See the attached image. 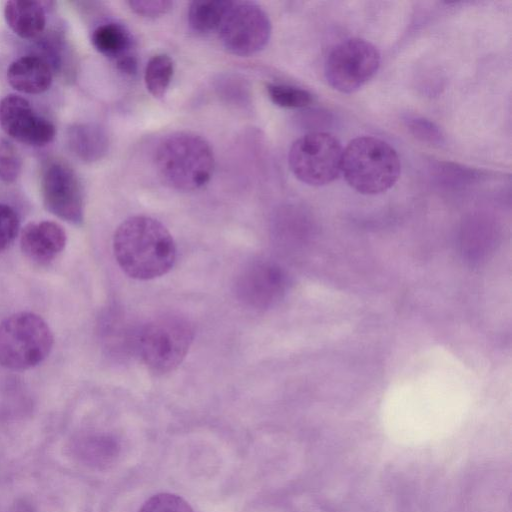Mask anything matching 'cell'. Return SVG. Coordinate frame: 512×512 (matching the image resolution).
Listing matches in <instances>:
<instances>
[{
	"label": "cell",
	"mask_w": 512,
	"mask_h": 512,
	"mask_svg": "<svg viewBox=\"0 0 512 512\" xmlns=\"http://www.w3.org/2000/svg\"><path fill=\"white\" fill-rule=\"evenodd\" d=\"M380 53L370 42L350 38L337 44L328 54L324 73L329 85L342 93L360 89L377 72Z\"/></svg>",
	"instance_id": "cell-7"
},
{
	"label": "cell",
	"mask_w": 512,
	"mask_h": 512,
	"mask_svg": "<svg viewBox=\"0 0 512 512\" xmlns=\"http://www.w3.org/2000/svg\"><path fill=\"white\" fill-rule=\"evenodd\" d=\"M40 186L46 210L70 224L80 225L83 222V189L69 165L60 161L47 163L42 170Z\"/></svg>",
	"instance_id": "cell-9"
},
{
	"label": "cell",
	"mask_w": 512,
	"mask_h": 512,
	"mask_svg": "<svg viewBox=\"0 0 512 512\" xmlns=\"http://www.w3.org/2000/svg\"><path fill=\"white\" fill-rule=\"evenodd\" d=\"M94 48L102 55L113 60L118 69L132 74L137 69V60L133 52V39L129 31L116 22L98 25L91 34Z\"/></svg>",
	"instance_id": "cell-13"
},
{
	"label": "cell",
	"mask_w": 512,
	"mask_h": 512,
	"mask_svg": "<svg viewBox=\"0 0 512 512\" xmlns=\"http://www.w3.org/2000/svg\"><path fill=\"white\" fill-rule=\"evenodd\" d=\"M406 125L411 133L422 141L439 144L442 134L439 128L431 121L422 117H409Z\"/></svg>",
	"instance_id": "cell-23"
},
{
	"label": "cell",
	"mask_w": 512,
	"mask_h": 512,
	"mask_svg": "<svg viewBox=\"0 0 512 512\" xmlns=\"http://www.w3.org/2000/svg\"><path fill=\"white\" fill-rule=\"evenodd\" d=\"M267 92L271 101L283 108H303L313 100L307 90L285 84H268Z\"/></svg>",
	"instance_id": "cell-19"
},
{
	"label": "cell",
	"mask_w": 512,
	"mask_h": 512,
	"mask_svg": "<svg viewBox=\"0 0 512 512\" xmlns=\"http://www.w3.org/2000/svg\"><path fill=\"white\" fill-rule=\"evenodd\" d=\"M193 339L194 329L186 318L165 314L139 328L136 352L152 373L163 375L182 363Z\"/></svg>",
	"instance_id": "cell-4"
},
{
	"label": "cell",
	"mask_w": 512,
	"mask_h": 512,
	"mask_svg": "<svg viewBox=\"0 0 512 512\" xmlns=\"http://www.w3.org/2000/svg\"><path fill=\"white\" fill-rule=\"evenodd\" d=\"M231 1L210 0L193 1L188 9V22L199 33L218 30Z\"/></svg>",
	"instance_id": "cell-17"
},
{
	"label": "cell",
	"mask_w": 512,
	"mask_h": 512,
	"mask_svg": "<svg viewBox=\"0 0 512 512\" xmlns=\"http://www.w3.org/2000/svg\"><path fill=\"white\" fill-rule=\"evenodd\" d=\"M54 336L46 321L32 312H18L0 322V366L16 371L42 363Z\"/></svg>",
	"instance_id": "cell-5"
},
{
	"label": "cell",
	"mask_w": 512,
	"mask_h": 512,
	"mask_svg": "<svg viewBox=\"0 0 512 512\" xmlns=\"http://www.w3.org/2000/svg\"><path fill=\"white\" fill-rule=\"evenodd\" d=\"M67 143L71 152L86 163L101 160L110 146L105 128L93 122L72 124L67 130Z\"/></svg>",
	"instance_id": "cell-15"
},
{
	"label": "cell",
	"mask_w": 512,
	"mask_h": 512,
	"mask_svg": "<svg viewBox=\"0 0 512 512\" xmlns=\"http://www.w3.org/2000/svg\"><path fill=\"white\" fill-rule=\"evenodd\" d=\"M0 127L12 139L32 147L46 146L56 136L54 124L38 115L27 99L16 94L0 99Z\"/></svg>",
	"instance_id": "cell-10"
},
{
	"label": "cell",
	"mask_w": 512,
	"mask_h": 512,
	"mask_svg": "<svg viewBox=\"0 0 512 512\" xmlns=\"http://www.w3.org/2000/svg\"><path fill=\"white\" fill-rule=\"evenodd\" d=\"M20 227L17 212L9 205L0 203V252L15 240Z\"/></svg>",
	"instance_id": "cell-22"
},
{
	"label": "cell",
	"mask_w": 512,
	"mask_h": 512,
	"mask_svg": "<svg viewBox=\"0 0 512 512\" xmlns=\"http://www.w3.org/2000/svg\"><path fill=\"white\" fill-rule=\"evenodd\" d=\"M342 154V145L334 135L316 131L293 142L288 163L298 180L322 186L333 182L341 173Z\"/></svg>",
	"instance_id": "cell-6"
},
{
	"label": "cell",
	"mask_w": 512,
	"mask_h": 512,
	"mask_svg": "<svg viewBox=\"0 0 512 512\" xmlns=\"http://www.w3.org/2000/svg\"><path fill=\"white\" fill-rule=\"evenodd\" d=\"M115 259L122 271L138 280L168 273L176 259L172 235L158 220L144 215L123 221L113 237Z\"/></svg>",
	"instance_id": "cell-1"
},
{
	"label": "cell",
	"mask_w": 512,
	"mask_h": 512,
	"mask_svg": "<svg viewBox=\"0 0 512 512\" xmlns=\"http://www.w3.org/2000/svg\"><path fill=\"white\" fill-rule=\"evenodd\" d=\"M284 270L269 260H255L239 273L235 291L238 299L255 309H266L275 305L287 289Z\"/></svg>",
	"instance_id": "cell-11"
},
{
	"label": "cell",
	"mask_w": 512,
	"mask_h": 512,
	"mask_svg": "<svg viewBox=\"0 0 512 512\" xmlns=\"http://www.w3.org/2000/svg\"><path fill=\"white\" fill-rule=\"evenodd\" d=\"M218 32L228 52L249 56L263 49L268 43L271 22L267 13L255 2L231 1Z\"/></svg>",
	"instance_id": "cell-8"
},
{
	"label": "cell",
	"mask_w": 512,
	"mask_h": 512,
	"mask_svg": "<svg viewBox=\"0 0 512 512\" xmlns=\"http://www.w3.org/2000/svg\"><path fill=\"white\" fill-rule=\"evenodd\" d=\"M4 18L10 29L23 39L36 38L46 25L45 8L38 1H7L4 6Z\"/></svg>",
	"instance_id": "cell-16"
},
{
	"label": "cell",
	"mask_w": 512,
	"mask_h": 512,
	"mask_svg": "<svg viewBox=\"0 0 512 512\" xmlns=\"http://www.w3.org/2000/svg\"><path fill=\"white\" fill-rule=\"evenodd\" d=\"M127 4L137 15L155 18L167 13L173 2L168 0H130Z\"/></svg>",
	"instance_id": "cell-24"
},
{
	"label": "cell",
	"mask_w": 512,
	"mask_h": 512,
	"mask_svg": "<svg viewBox=\"0 0 512 512\" xmlns=\"http://www.w3.org/2000/svg\"><path fill=\"white\" fill-rule=\"evenodd\" d=\"M66 232L53 221L27 224L20 236L22 252L32 261L46 264L55 259L65 248Z\"/></svg>",
	"instance_id": "cell-12"
},
{
	"label": "cell",
	"mask_w": 512,
	"mask_h": 512,
	"mask_svg": "<svg viewBox=\"0 0 512 512\" xmlns=\"http://www.w3.org/2000/svg\"><path fill=\"white\" fill-rule=\"evenodd\" d=\"M23 162L16 147L7 139L0 138V181L14 183L21 175Z\"/></svg>",
	"instance_id": "cell-20"
},
{
	"label": "cell",
	"mask_w": 512,
	"mask_h": 512,
	"mask_svg": "<svg viewBox=\"0 0 512 512\" xmlns=\"http://www.w3.org/2000/svg\"><path fill=\"white\" fill-rule=\"evenodd\" d=\"M341 172L354 190L374 195L387 191L397 182L401 163L397 152L387 142L361 136L343 149Z\"/></svg>",
	"instance_id": "cell-3"
},
{
	"label": "cell",
	"mask_w": 512,
	"mask_h": 512,
	"mask_svg": "<svg viewBox=\"0 0 512 512\" xmlns=\"http://www.w3.org/2000/svg\"><path fill=\"white\" fill-rule=\"evenodd\" d=\"M174 64L166 54H156L148 61L144 81L147 90L155 98L165 95L173 77Z\"/></svg>",
	"instance_id": "cell-18"
},
{
	"label": "cell",
	"mask_w": 512,
	"mask_h": 512,
	"mask_svg": "<svg viewBox=\"0 0 512 512\" xmlns=\"http://www.w3.org/2000/svg\"><path fill=\"white\" fill-rule=\"evenodd\" d=\"M139 512H194L189 503L173 493H158L147 499Z\"/></svg>",
	"instance_id": "cell-21"
},
{
	"label": "cell",
	"mask_w": 512,
	"mask_h": 512,
	"mask_svg": "<svg viewBox=\"0 0 512 512\" xmlns=\"http://www.w3.org/2000/svg\"><path fill=\"white\" fill-rule=\"evenodd\" d=\"M7 80L12 88L25 94H40L52 83L51 66L42 57L25 55L14 60L7 69Z\"/></svg>",
	"instance_id": "cell-14"
},
{
	"label": "cell",
	"mask_w": 512,
	"mask_h": 512,
	"mask_svg": "<svg viewBox=\"0 0 512 512\" xmlns=\"http://www.w3.org/2000/svg\"><path fill=\"white\" fill-rule=\"evenodd\" d=\"M155 165L166 184L188 192L209 182L215 159L210 144L204 138L191 132H176L157 146Z\"/></svg>",
	"instance_id": "cell-2"
}]
</instances>
